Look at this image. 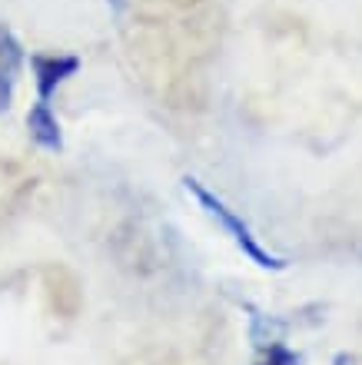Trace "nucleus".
<instances>
[{"label":"nucleus","instance_id":"nucleus-1","mask_svg":"<svg viewBox=\"0 0 362 365\" xmlns=\"http://www.w3.org/2000/svg\"><path fill=\"white\" fill-rule=\"evenodd\" d=\"M183 190L190 192L193 200H196V206H200L206 216H210L213 222H216L219 230L226 232L229 240H233V246H236L243 256H246L256 269H263V272H283V269H289V262L283 259V256H276V252H269L263 242H259V236L253 232V226H249L243 216H239L233 206H229L223 196H216L213 190H206L196 176H183Z\"/></svg>","mask_w":362,"mask_h":365},{"label":"nucleus","instance_id":"nucleus-2","mask_svg":"<svg viewBox=\"0 0 362 365\" xmlns=\"http://www.w3.org/2000/svg\"><path fill=\"white\" fill-rule=\"evenodd\" d=\"M80 60L70 53H30V73H34V87H37V100L50 103L70 77H76Z\"/></svg>","mask_w":362,"mask_h":365},{"label":"nucleus","instance_id":"nucleus-3","mask_svg":"<svg viewBox=\"0 0 362 365\" xmlns=\"http://www.w3.org/2000/svg\"><path fill=\"white\" fill-rule=\"evenodd\" d=\"M20 70H24V47H20L17 34L7 24H0V113H7L14 103Z\"/></svg>","mask_w":362,"mask_h":365},{"label":"nucleus","instance_id":"nucleus-4","mask_svg":"<svg viewBox=\"0 0 362 365\" xmlns=\"http://www.w3.org/2000/svg\"><path fill=\"white\" fill-rule=\"evenodd\" d=\"M27 133L47 153H60L64 150V126H60L57 113H54V103L34 100V106L27 110Z\"/></svg>","mask_w":362,"mask_h":365},{"label":"nucleus","instance_id":"nucleus-5","mask_svg":"<svg viewBox=\"0 0 362 365\" xmlns=\"http://www.w3.org/2000/svg\"><path fill=\"white\" fill-rule=\"evenodd\" d=\"M239 306L246 309V336L253 342L256 352L269 346H279V342H286V332H289V322L279 316H269L263 309H256L253 302H239Z\"/></svg>","mask_w":362,"mask_h":365},{"label":"nucleus","instance_id":"nucleus-6","mask_svg":"<svg viewBox=\"0 0 362 365\" xmlns=\"http://www.w3.org/2000/svg\"><path fill=\"white\" fill-rule=\"evenodd\" d=\"M253 365H303V352H296L286 342H279V346H269L263 352H256Z\"/></svg>","mask_w":362,"mask_h":365},{"label":"nucleus","instance_id":"nucleus-7","mask_svg":"<svg viewBox=\"0 0 362 365\" xmlns=\"http://www.w3.org/2000/svg\"><path fill=\"white\" fill-rule=\"evenodd\" d=\"M333 365H362V352H336Z\"/></svg>","mask_w":362,"mask_h":365},{"label":"nucleus","instance_id":"nucleus-8","mask_svg":"<svg viewBox=\"0 0 362 365\" xmlns=\"http://www.w3.org/2000/svg\"><path fill=\"white\" fill-rule=\"evenodd\" d=\"M106 4H110L114 10H124L126 7V0H106Z\"/></svg>","mask_w":362,"mask_h":365}]
</instances>
